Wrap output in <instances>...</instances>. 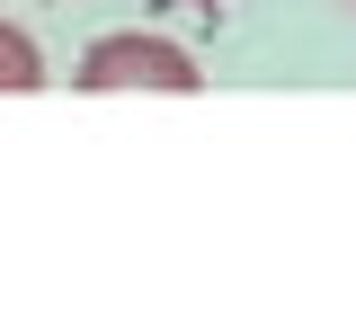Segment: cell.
Wrapping results in <instances>:
<instances>
[{"label": "cell", "instance_id": "cell-1", "mask_svg": "<svg viewBox=\"0 0 356 321\" xmlns=\"http://www.w3.org/2000/svg\"><path fill=\"white\" fill-rule=\"evenodd\" d=\"M72 90H89V98H107V90H161V98H187V90H205V72H196V54H187V45L125 27V36H98V45L81 54Z\"/></svg>", "mask_w": 356, "mask_h": 321}, {"label": "cell", "instance_id": "cell-2", "mask_svg": "<svg viewBox=\"0 0 356 321\" xmlns=\"http://www.w3.org/2000/svg\"><path fill=\"white\" fill-rule=\"evenodd\" d=\"M27 90H44V54H36L27 27L0 18V98H27Z\"/></svg>", "mask_w": 356, "mask_h": 321}]
</instances>
